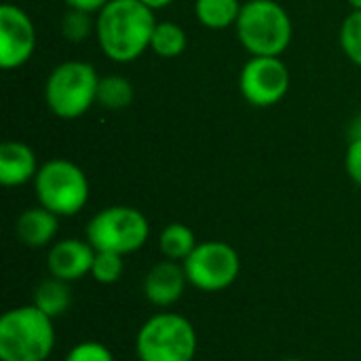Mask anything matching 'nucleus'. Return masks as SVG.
I'll list each match as a JSON object with an SVG mask.
<instances>
[{"label":"nucleus","mask_w":361,"mask_h":361,"mask_svg":"<svg viewBox=\"0 0 361 361\" xmlns=\"http://www.w3.org/2000/svg\"><path fill=\"white\" fill-rule=\"evenodd\" d=\"M95 21V38L108 59L127 63L150 49L157 19L142 0H110Z\"/></svg>","instance_id":"obj_1"},{"label":"nucleus","mask_w":361,"mask_h":361,"mask_svg":"<svg viewBox=\"0 0 361 361\" xmlns=\"http://www.w3.org/2000/svg\"><path fill=\"white\" fill-rule=\"evenodd\" d=\"M55 319L34 305L8 309L0 317V360L47 361L55 349Z\"/></svg>","instance_id":"obj_2"},{"label":"nucleus","mask_w":361,"mask_h":361,"mask_svg":"<svg viewBox=\"0 0 361 361\" xmlns=\"http://www.w3.org/2000/svg\"><path fill=\"white\" fill-rule=\"evenodd\" d=\"M243 49L254 55L281 57L292 42L290 13L277 0H247L235 23Z\"/></svg>","instance_id":"obj_3"},{"label":"nucleus","mask_w":361,"mask_h":361,"mask_svg":"<svg viewBox=\"0 0 361 361\" xmlns=\"http://www.w3.org/2000/svg\"><path fill=\"white\" fill-rule=\"evenodd\" d=\"M99 74L97 70L78 59L57 63L44 82V102L49 110L63 121H74L97 104Z\"/></svg>","instance_id":"obj_4"},{"label":"nucleus","mask_w":361,"mask_h":361,"mask_svg":"<svg viewBox=\"0 0 361 361\" xmlns=\"http://www.w3.org/2000/svg\"><path fill=\"white\" fill-rule=\"evenodd\" d=\"M197 345L195 326L178 313H157L135 334L137 361H192Z\"/></svg>","instance_id":"obj_5"},{"label":"nucleus","mask_w":361,"mask_h":361,"mask_svg":"<svg viewBox=\"0 0 361 361\" xmlns=\"http://www.w3.org/2000/svg\"><path fill=\"white\" fill-rule=\"evenodd\" d=\"M150 237L148 218L129 205H110L97 212L85 228V239L95 252L129 256L146 245Z\"/></svg>","instance_id":"obj_6"},{"label":"nucleus","mask_w":361,"mask_h":361,"mask_svg":"<svg viewBox=\"0 0 361 361\" xmlns=\"http://www.w3.org/2000/svg\"><path fill=\"white\" fill-rule=\"evenodd\" d=\"M38 203L55 216H76L89 201V180L85 171L68 159H51L40 165L34 178Z\"/></svg>","instance_id":"obj_7"},{"label":"nucleus","mask_w":361,"mask_h":361,"mask_svg":"<svg viewBox=\"0 0 361 361\" xmlns=\"http://www.w3.org/2000/svg\"><path fill=\"white\" fill-rule=\"evenodd\" d=\"M182 264L188 283L207 294L228 290L241 273L239 252L226 241L199 243Z\"/></svg>","instance_id":"obj_8"},{"label":"nucleus","mask_w":361,"mask_h":361,"mask_svg":"<svg viewBox=\"0 0 361 361\" xmlns=\"http://www.w3.org/2000/svg\"><path fill=\"white\" fill-rule=\"evenodd\" d=\"M239 91L250 106L271 108L290 91V70L281 57L254 55L239 74Z\"/></svg>","instance_id":"obj_9"},{"label":"nucleus","mask_w":361,"mask_h":361,"mask_svg":"<svg viewBox=\"0 0 361 361\" xmlns=\"http://www.w3.org/2000/svg\"><path fill=\"white\" fill-rule=\"evenodd\" d=\"M36 49V27L32 17L15 6H0V66L4 70L21 68L30 61Z\"/></svg>","instance_id":"obj_10"},{"label":"nucleus","mask_w":361,"mask_h":361,"mask_svg":"<svg viewBox=\"0 0 361 361\" xmlns=\"http://www.w3.org/2000/svg\"><path fill=\"white\" fill-rule=\"evenodd\" d=\"M95 258V247L87 239H61L49 247L47 254V271L51 277L61 281H78L85 275H91Z\"/></svg>","instance_id":"obj_11"},{"label":"nucleus","mask_w":361,"mask_h":361,"mask_svg":"<svg viewBox=\"0 0 361 361\" xmlns=\"http://www.w3.org/2000/svg\"><path fill=\"white\" fill-rule=\"evenodd\" d=\"M186 286H188V277L184 264L165 258L144 275L142 292L150 305L159 309H169L184 296Z\"/></svg>","instance_id":"obj_12"},{"label":"nucleus","mask_w":361,"mask_h":361,"mask_svg":"<svg viewBox=\"0 0 361 361\" xmlns=\"http://www.w3.org/2000/svg\"><path fill=\"white\" fill-rule=\"evenodd\" d=\"M40 165L36 152L23 142H2L0 144V182L6 188H17L32 182Z\"/></svg>","instance_id":"obj_13"},{"label":"nucleus","mask_w":361,"mask_h":361,"mask_svg":"<svg viewBox=\"0 0 361 361\" xmlns=\"http://www.w3.org/2000/svg\"><path fill=\"white\" fill-rule=\"evenodd\" d=\"M59 231V216L51 209L36 205L19 214L15 222V235L25 247H47L53 245Z\"/></svg>","instance_id":"obj_14"},{"label":"nucleus","mask_w":361,"mask_h":361,"mask_svg":"<svg viewBox=\"0 0 361 361\" xmlns=\"http://www.w3.org/2000/svg\"><path fill=\"white\" fill-rule=\"evenodd\" d=\"M32 305L38 307V309H40L44 315H49L51 319L61 317V315L68 313V309L72 307V290H70V283L49 275L47 279H42V281L34 288Z\"/></svg>","instance_id":"obj_15"},{"label":"nucleus","mask_w":361,"mask_h":361,"mask_svg":"<svg viewBox=\"0 0 361 361\" xmlns=\"http://www.w3.org/2000/svg\"><path fill=\"white\" fill-rule=\"evenodd\" d=\"M199 245L190 226L182 222H171L159 233V250L167 260L184 262Z\"/></svg>","instance_id":"obj_16"},{"label":"nucleus","mask_w":361,"mask_h":361,"mask_svg":"<svg viewBox=\"0 0 361 361\" xmlns=\"http://www.w3.org/2000/svg\"><path fill=\"white\" fill-rule=\"evenodd\" d=\"M241 6L239 0H197L195 17L209 30H226L237 23Z\"/></svg>","instance_id":"obj_17"},{"label":"nucleus","mask_w":361,"mask_h":361,"mask_svg":"<svg viewBox=\"0 0 361 361\" xmlns=\"http://www.w3.org/2000/svg\"><path fill=\"white\" fill-rule=\"evenodd\" d=\"M188 36L182 25L173 21H157L152 40H150V51L163 59H173L180 57L186 51Z\"/></svg>","instance_id":"obj_18"},{"label":"nucleus","mask_w":361,"mask_h":361,"mask_svg":"<svg viewBox=\"0 0 361 361\" xmlns=\"http://www.w3.org/2000/svg\"><path fill=\"white\" fill-rule=\"evenodd\" d=\"M135 89L131 80L123 74H108L99 78L97 104L106 110H125L131 106Z\"/></svg>","instance_id":"obj_19"},{"label":"nucleus","mask_w":361,"mask_h":361,"mask_svg":"<svg viewBox=\"0 0 361 361\" xmlns=\"http://www.w3.org/2000/svg\"><path fill=\"white\" fill-rule=\"evenodd\" d=\"M95 17L93 13L87 11H78V8H68L61 17V34L66 40L70 42H82L87 40L91 34H95Z\"/></svg>","instance_id":"obj_20"},{"label":"nucleus","mask_w":361,"mask_h":361,"mask_svg":"<svg viewBox=\"0 0 361 361\" xmlns=\"http://www.w3.org/2000/svg\"><path fill=\"white\" fill-rule=\"evenodd\" d=\"M123 258L125 256L114 254V252H95L91 277L102 286H114L116 281H121V277L125 273Z\"/></svg>","instance_id":"obj_21"},{"label":"nucleus","mask_w":361,"mask_h":361,"mask_svg":"<svg viewBox=\"0 0 361 361\" xmlns=\"http://www.w3.org/2000/svg\"><path fill=\"white\" fill-rule=\"evenodd\" d=\"M341 47L345 55L361 68V11H351L341 25Z\"/></svg>","instance_id":"obj_22"},{"label":"nucleus","mask_w":361,"mask_h":361,"mask_svg":"<svg viewBox=\"0 0 361 361\" xmlns=\"http://www.w3.org/2000/svg\"><path fill=\"white\" fill-rule=\"evenodd\" d=\"M63 361H114V355L104 343L82 341L68 351Z\"/></svg>","instance_id":"obj_23"},{"label":"nucleus","mask_w":361,"mask_h":361,"mask_svg":"<svg viewBox=\"0 0 361 361\" xmlns=\"http://www.w3.org/2000/svg\"><path fill=\"white\" fill-rule=\"evenodd\" d=\"M345 169H347L351 182H355L361 188V137L349 142L347 157H345Z\"/></svg>","instance_id":"obj_24"},{"label":"nucleus","mask_w":361,"mask_h":361,"mask_svg":"<svg viewBox=\"0 0 361 361\" xmlns=\"http://www.w3.org/2000/svg\"><path fill=\"white\" fill-rule=\"evenodd\" d=\"M110 0H63V4L68 8H78V11H87V13H93L97 15Z\"/></svg>","instance_id":"obj_25"},{"label":"nucleus","mask_w":361,"mask_h":361,"mask_svg":"<svg viewBox=\"0 0 361 361\" xmlns=\"http://www.w3.org/2000/svg\"><path fill=\"white\" fill-rule=\"evenodd\" d=\"M146 6H150L152 11H159V8H165V6H169L173 0H142Z\"/></svg>","instance_id":"obj_26"},{"label":"nucleus","mask_w":361,"mask_h":361,"mask_svg":"<svg viewBox=\"0 0 361 361\" xmlns=\"http://www.w3.org/2000/svg\"><path fill=\"white\" fill-rule=\"evenodd\" d=\"M351 6H353V11H361V0H347Z\"/></svg>","instance_id":"obj_27"},{"label":"nucleus","mask_w":361,"mask_h":361,"mask_svg":"<svg viewBox=\"0 0 361 361\" xmlns=\"http://www.w3.org/2000/svg\"><path fill=\"white\" fill-rule=\"evenodd\" d=\"M281 361H302V360H298V357H288V360H281Z\"/></svg>","instance_id":"obj_28"}]
</instances>
